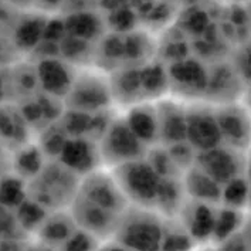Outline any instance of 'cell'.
<instances>
[{"label": "cell", "mask_w": 251, "mask_h": 251, "mask_svg": "<svg viewBox=\"0 0 251 251\" xmlns=\"http://www.w3.org/2000/svg\"><path fill=\"white\" fill-rule=\"evenodd\" d=\"M12 166H13V159L10 158L9 152L4 149V146L0 142V177L4 176L6 173H9Z\"/></svg>", "instance_id": "28"}, {"label": "cell", "mask_w": 251, "mask_h": 251, "mask_svg": "<svg viewBox=\"0 0 251 251\" xmlns=\"http://www.w3.org/2000/svg\"><path fill=\"white\" fill-rule=\"evenodd\" d=\"M44 160L41 159V151L37 146L25 148L22 153L13 159L12 169H16V175L23 177L25 180H31L44 166Z\"/></svg>", "instance_id": "21"}, {"label": "cell", "mask_w": 251, "mask_h": 251, "mask_svg": "<svg viewBox=\"0 0 251 251\" xmlns=\"http://www.w3.org/2000/svg\"><path fill=\"white\" fill-rule=\"evenodd\" d=\"M198 168L207 173L217 183L226 185L227 182L238 176L240 162L233 156L228 149L216 146L200 153Z\"/></svg>", "instance_id": "8"}, {"label": "cell", "mask_w": 251, "mask_h": 251, "mask_svg": "<svg viewBox=\"0 0 251 251\" xmlns=\"http://www.w3.org/2000/svg\"><path fill=\"white\" fill-rule=\"evenodd\" d=\"M77 227L71 214H64L61 210L54 212L53 214H49L46 222L39 228L37 236L40 240L47 246H63L68 237L75 231Z\"/></svg>", "instance_id": "15"}, {"label": "cell", "mask_w": 251, "mask_h": 251, "mask_svg": "<svg viewBox=\"0 0 251 251\" xmlns=\"http://www.w3.org/2000/svg\"><path fill=\"white\" fill-rule=\"evenodd\" d=\"M249 175H250V182H251V159H250V165H249Z\"/></svg>", "instance_id": "34"}, {"label": "cell", "mask_w": 251, "mask_h": 251, "mask_svg": "<svg viewBox=\"0 0 251 251\" xmlns=\"http://www.w3.org/2000/svg\"><path fill=\"white\" fill-rule=\"evenodd\" d=\"M217 251H251V249L238 230L237 233H234L233 236H230L228 238H226L225 241H222L220 250Z\"/></svg>", "instance_id": "27"}, {"label": "cell", "mask_w": 251, "mask_h": 251, "mask_svg": "<svg viewBox=\"0 0 251 251\" xmlns=\"http://www.w3.org/2000/svg\"><path fill=\"white\" fill-rule=\"evenodd\" d=\"M142 141L132 132L126 121L115 122L106 129L102 139V158L117 166L141 159L144 153Z\"/></svg>", "instance_id": "6"}, {"label": "cell", "mask_w": 251, "mask_h": 251, "mask_svg": "<svg viewBox=\"0 0 251 251\" xmlns=\"http://www.w3.org/2000/svg\"><path fill=\"white\" fill-rule=\"evenodd\" d=\"M222 138H227L233 146H243L249 141L251 124L244 112L238 109H226L216 114Z\"/></svg>", "instance_id": "12"}, {"label": "cell", "mask_w": 251, "mask_h": 251, "mask_svg": "<svg viewBox=\"0 0 251 251\" xmlns=\"http://www.w3.org/2000/svg\"><path fill=\"white\" fill-rule=\"evenodd\" d=\"M159 139L179 144L186 139V112L179 105L168 104L158 109Z\"/></svg>", "instance_id": "13"}, {"label": "cell", "mask_w": 251, "mask_h": 251, "mask_svg": "<svg viewBox=\"0 0 251 251\" xmlns=\"http://www.w3.org/2000/svg\"><path fill=\"white\" fill-rule=\"evenodd\" d=\"M173 71H175L173 74L175 81L183 84L185 87H195V84H200L203 81V71L199 67L186 66L182 63L175 67Z\"/></svg>", "instance_id": "25"}, {"label": "cell", "mask_w": 251, "mask_h": 251, "mask_svg": "<svg viewBox=\"0 0 251 251\" xmlns=\"http://www.w3.org/2000/svg\"><path fill=\"white\" fill-rule=\"evenodd\" d=\"M185 192L196 201L214 204L222 200V187L200 168H195L185 176Z\"/></svg>", "instance_id": "11"}, {"label": "cell", "mask_w": 251, "mask_h": 251, "mask_svg": "<svg viewBox=\"0 0 251 251\" xmlns=\"http://www.w3.org/2000/svg\"><path fill=\"white\" fill-rule=\"evenodd\" d=\"M185 214L186 225L183 227H186L192 240H207L213 237L217 212L213 210L212 204L195 200Z\"/></svg>", "instance_id": "10"}, {"label": "cell", "mask_w": 251, "mask_h": 251, "mask_svg": "<svg viewBox=\"0 0 251 251\" xmlns=\"http://www.w3.org/2000/svg\"><path fill=\"white\" fill-rule=\"evenodd\" d=\"M249 206L251 207V182H250V195H249Z\"/></svg>", "instance_id": "33"}, {"label": "cell", "mask_w": 251, "mask_h": 251, "mask_svg": "<svg viewBox=\"0 0 251 251\" xmlns=\"http://www.w3.org/2000/svg\"><path fill=\"white\" fill-rule=\"evenodd\" d=\"M97 240L93 234L78 228L61 246V251H97Z\"/></svg>", "instance_id": "23"}, {"label": "cell", "mask_w": 251, "mask_h": 251, "mask_svg": "<svg viewBox=\"0 0 251 251\" xmlns=\"http://www.w3.org/2000/svg\"><path fill=\"white\" fill-rule=\"evenodd\" d=\"M68 213L71 214L75 226L93 234L95 238L114 237L118 228L119 222L124 214L109 212L101 206H97L87 199L75 195L73 199Z\"/></svg>", "instance_id": "5"}, {"label": "cell", "mask_w": 251, "mask_h": 251, "mask_svg": "<svg viewBox=\"0 0 251 251\" xmlns=\"http://www.w3.org/2000/svg\"><path fill=\"white\" fill-rule=\"evenodd\" d=\"M16 219L25 233H37L39 228L49 217V210L36 200L27 198L16 210Z\"/></svg>", "instance_id": "19"}, {"label": "cell", "mask_w": 251, "mask_h": 251, "mask_svg": "<svg viewBox=\"0 0 251 251\" xmlns=\"http://www.w3.org/2000/svg\"><path fill=\"white\" fill-rule=\"evenodd\" d=\"M63 0H34V4H39L43 9H54L57 7Z\"/></svg>", "instance_id": "30"}, {"label": "cell", "mask_w": 251, "mask_h": 251, "mask_svg": "<svg viewBox=\"0 0 251 251\" xmlns=\"http://www.w3.org/2000/svg\"><path fill=\"white\" fill-rule=\"evenodd\" d=\"M114 176L129 203L148 209L156 207L162 176L149 162L136 159L118 165Z\"/></svg>", "instance_id": "3"}, {"label": "cell", "mask_w": 251, "mask_h": 251, "mask_svg": "<svg viewBox=\"0 0 251 251\" xmlns=\"http://www.w3.org/2000/svg\"><path fill=\"white\" fill-rule=\"evenodd\" d=\"M78 186L77 173L57 160L46 162L41 171L27 182V190L28 198L36 200L49 212H58L70 207Z\"/></svg>", "instance_id": "1"}, {"label": "cell", "mask_w": 251, "mask_h": 251, "mask_svg": "<svg viewBox=\"0 0 251 251\" xmlns=\"http://www.w3.org/2000/svg\"><path fill=\"white\" fill-rule=\"evenodd\" d=\"M186 139L200 152L219 146L222 135L216 115L200 109L186 112Z\"/></svg>", "instance_id": "7"}, {"label": "cell", "mask_w": 251, "mask_h": 251, "mask_svg": "<svg viewBox=\"0 0 251 251\" xmlns=\"http://www.w3.org/2000/svg\"><path fill=\"white\" fill-rule=\"evenodd\" d=\"M97 251H129L126 247H124L122 244H119L118 241L117 243H112V244H106L104 247L98 249Z\"/></svg>", "instance_id": "32"}, {"label": "cell", "mask_w": 251, "mask_h": 251, "mask_svg": "<svg viewBox=\"0 0 251 251\" xmlns=\"http://www.w3.org/2000/svg\"><path fill=\"white\" fill-rule=\"evenodd\" d=\"M165 228L160 216L148 207H133L124 213L115 240L129 251H160Z\"/></svg>", "instance_id": "2"}, {"label": "cell", "mask_w": 251, "mask_h": 251, "mask_svg": "<svg viewBox=\"0 0 251 251\" xmlns=\"http://www.w3.org/2000/svg\"><path fill=\"white\" fill-rule=\"evenodd\" d=\"M60 160L64 166L73 172L90 173L94 171V151L90 144L82 139L66 141L60 152Z\"/></svg>", "instance_id": "14"}, {"label": "cell", "mask_w": 251, "mask_h": 251, "mask_svg": "<svg viewBox=\"0 0 251 251\" xmlns=\"http://www.w3.org/2000/svg\"><path fill=\"white\" fill-rule=\"evenodd\" d=\"M240 233L244 237L246 243L249 244V247L251 249V214L249 217H244L243 225L240 227Z\"/></svg>", "instance_id": "29"}, {"label": "cell", "mask_w": 251, "mask_h": 251, "mask_svg": "<svg viewBox=\"0 0 251 251\" xmlns=\"http://www.w3.org/2000/svg\"><path fill=\"white\" fill-rule=\"evenodd\" d=\"M37 71V78L44 87L46 93L53 95L68 94L74 82L66 67L53 58H47L43 63H40Z\"/></svg>", "instance_id": "16"}, {"label": "cell", "mask_w": 251, "mask_h": 251, "mask_svg": "<svg viewBox=\"0 0 251 251\" xmlns=\"http://www.w3.org/2000/svg\"><path fill=\"white\" fill-rule=\"evenodd\" d=\"M67 95L71 100L74 111L87 112L106 104L104 84H101L98 79L93 77L74 81Z\"/></svg>", "instance_id": "9"}, {"label": "cell", "mask_w": 251, "mask_h": 251, "mask_svg": "<svg viewBox=\"0 0 251 251\" xmlns=\"http://www.w3.org/2000/svg\"><path fill=\"white\" fill-rule=\"evenodd\" d=\"M244 217L237 209H231L225 206V209L217 210L216 214V223H214V231H213V240L214 241H225L226 238L237 233L243 225Z\"/></svg>", "instance_id": "20"}, {"label": "cell", "mask_w": 251, "mask_h": 251, "mask_svg": "<svg viewBox=\"0 0 251 251\" xmlns=\"http://www.w3.org/2000/svg\"><path fill=\"white\" fill-rule=\"evenodd\" d=\"M3 1H6L12 6H16V7H23V9L34 4V0H3Z\"/></svg>", "instance_id": "31"}, {"label": "cell", "mask_w": 251, "mask_h": 251, "mask_svg": "<svg viewBox=\"0 0 251 251\" xmlns=\"http://www.w3.org/2000/svg\"><path fill=\"white\" fill-rule=\"evenodd\" d=\"M77 195L118 214H124L129 209V200L124 195L114 175L98 171L87 173L85 177L79 180Z\"/></svg>", "instance_id": "4"}, {"label": "cell", "mask_w": 251, "mask_h": 251, "mask_svg": "<svg viewBox=\"0 0 251 251\" xmlns=\"http://www.w3.org/2000/svg\"><path fill=\"white\" fill-rule=\"evenodd\" d=\"M23 231L17 223L16 214L13 210H9L0 206V241L16 240L17 234Z\"/></svg>", "instance_id": "24"}, {"label": "cell", "mask_w": 251, "mask_h": 251, "mask_svg": "<svg viewBox=\"0 0 251 251\" xmlns=\"http://www.w3.org/2000/svg\"><path fill=\"white\" fill-rule=\"evenodd\" d=\"M249 195H250V182H246L244 179L234 177L230 182H227L222 189V200L225 206L237 209L249 204Z\"/></svg>", "instance_id": "22"}, {"label": "cell", "mask_w": 251, "mask_h": 251, "mask_svg": "<svg viewBox=\"0 0 251 251\" xmlns=\"http://www.w3.org/2000/svg\"><path fill=\"white\" fill-rule=\"evenodd\" d=\"M36 23H39V22H36V20L26 22V25H23L17 30V33H16L17 39H20V44H23V47H25V44H26V47H34L33 44L37 43V37L33 34L34 33L43 34V28H39Z\"/></svg>", "instance_id": "26"}, {"label": "cell", "mask_w": 251, "mask_h": 251, "mask_svg": "<svg viewBox=\"0 0 251 251\" xmlns=\"http://www.w3.org/2000/svg\"><path fill=\"white\" fill-rule=\"evenodd\" d=\"M125 121L142 142H152L159 138L158 109L138 106L129 112Z\"/></svg>", "instance_id": "17"}, {"label": "cell", "mask_w": 251, "mask_h": 251, "mask_svg": "<svg viewBox=\"0 0 251 251\" xmlns=\"http://www.w3.org/2000/svg\"><path fill=\"white\" fill-rule=\"evenodd\" d=\"M27 198V182L23 177L10 173L0 177V206L14 212Z\"/></svg>", "instance_id": "18"}]
</instances>
